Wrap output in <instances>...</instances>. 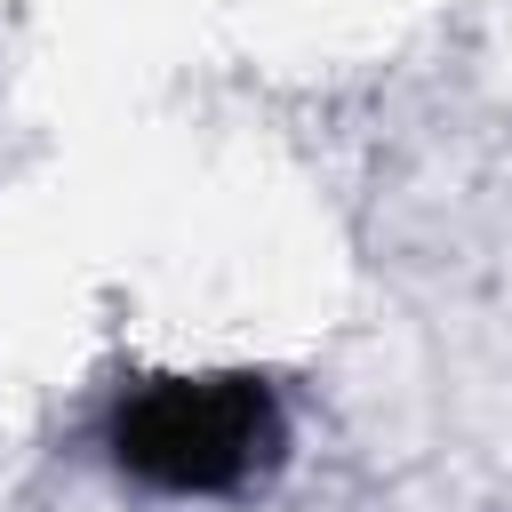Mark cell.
Returning a JSON list of instances; mask_svg holds the SVG:
<instances>
[{"label": "cell", "mask_w": 512, "mask_h": 512, "mask_svg": "<svg viewBox=\"0 0 512 512\" xmlns=\"http://www.w3.org/2000/svg\"><path fill=\"white\" fill-rule=\"evenodd\" d=\"M280 440L288 416L256 376H160L112 416L120 472L168 496H232L280 464Z\"/></svg>", "instance_id": "1"}]
</instances>
